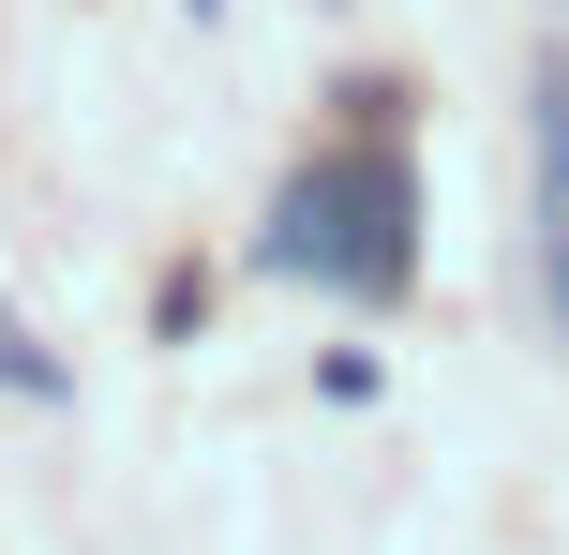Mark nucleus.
Returning a JSON list of instances; mask_svg holds the SVG:
<instances>
[{
  "instance_id": "1",
  "label": "nucleus",
  "mask_w": 569,
  "mask_h": 555,
  "mask_svg": "<svg viewBox=\"0 0 569 555\" xmlns=\"http://www.w3.org/2000/svg\"><path fill=\"white\" fill-rule=\"evenodd\" d=\"M256 256L270 270H315V286H360V300H390L405 286V166H300L270 196V226H256Z\"/></svg>"
},
{
  "instance_id": "2",
  "label": "nucleus",
  "mask_w": 569,
  "mask_h": 555,
  "mask_svg": "<svg viewBox=\"0 0 569 555\" xmlns=\"http://www.w3.org/2000/svg\"><path fill=\"white\" fill-rule=\"evenodd\" d=\"M540 240H569V60H540Z\"/></svg>"
},
{
  "instance_id": "3",
  "label": "nucleus",
  "mask_w": 569,
  "mask_h": 555,
  "mask_svg": "<svg viewBox=\"0 0 569 555\" xmlns=\"http://www.w3.org/2000/svg\"><path fill=\"white\" fill-rule=\"evenodd\" d=\"M196 16H226V0H196Z\"/></svg>"
}]
</instances>
